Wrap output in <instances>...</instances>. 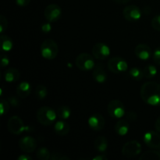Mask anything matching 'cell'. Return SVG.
I'll return each mask as SVG.
<instances>
[{"instance_id": "cell-35", "label": "cell", "mask_w": 160, "mask_h": 160, "mask_svg": "<svg viewBox=\"0 0 160 160\" xmlns=\"http://www.w3.org/2000/svg\"><path fill=\"white\" fill-rule=\"evenodd\" d=\"M9 63V58L7 57V56L5 54H2L1 56V65L2 67H7Z\"/></svg>"}, {"instance_id": "cell-27", "label": "cell", "mask_w": 160, "mask_h": 160, "mask_svg": "<svg viewBox=\"0 0 160 160\" xmlns=\"http://www.w3.org/2000/svg\"><path fill=\"white\" fill-rule=\"evenodd\" d=\"M47 95H48V91L45 86L42 85V84H39L36 87L35 89V95L38 99H44L46 98Z\"/></svg>"}, {"instance_id": "cell-18", "label": "cell", "mask_w": 160, "mask_h": 160, "mask_svg": "<svg viewBox=\"0 0 160 160\" xmlns=\"http://www.w3.org/2000/svg\"><path fill=\"white\" fill-rule=\"evenodd\" d=\"M16 91H17V96L21 98H25L31 93V86L28 81H23L19 84Z\"/></svg>"}, {"instance_id": "cell-5", "label": "cell", "mask_w": 160, "mask_h": 160, "mask_svg": "<svg viewBox=\"0 0 160 160\" xmlns=\"http://www.w3.org/2000/svg\"><path fill=\"white\" fill-rule=\"evenodd\" d=\"M77 67L82 71H88L95 67V61L92 55L88 53H81L75 60Z\"/></svg>"}, {"instance_id": "cell-30", "label": "cell", "mask_w": 160, "mask_h": 160, "mask_svg": "<svg viewBox=\"0 0 160 160\" xmlns=\"http://www.w3.org/2000/svg\"><path fill=\"white\" fill-rule=\"evenodd\" d=\"M8 26L7 19L3 15H1L0 17V33L2 34L5 31H6Z\"/></svg>"}, {"instance_id": "cell-10", "label": "cell", "mask_w": 160, "mask_h": 160, "mask_svg": "<svg viewBox=\"0 0 160 160\" xmlns=\"http://www.w3.org/2000/svg\"><path fill=\"white\" fill-rule=\"evenodd\" d=\"M123 15L128 21L137 22L142 17V12L138 6L129 5L123 9Z\"/></svg>"}, {"instance_id": "cell-31", "label": "cell", "mask_w": 160, "mask_h": 160, "mask_svg": "<svg viewBox=\"0 0 160 160\" xmlns=\"http://www.w3.org/2000/svg\"><path fill=\"white\" fill-rule=\"evenodd\" d=\"M152 26L153 29L157 31H160V15H157L153 17V19L152 20Z\"/></svg>"}, {"instance_id": "cell-4", "label": "cell", "mask_w": 160, "mask_h": 160, "mask_svg": "<svg viewBox=\"0 0 160 160\" xmlns=\"http://www.w3.org/2000/svg\"><path fill=\"white\" fill-rule=\"evenodd\" d=\"M7 128L9 132L15 135H19L24 131H30V128L25 126L23 120L18 116H13L10 117L8 121Z\"/></svg>"}, {"instance_id": "cell-17", "label": "cell", "mask_w": 160, "mask_h": 160, "mask_svg": "<svg viewBox=\"0 0 160 160\" xmlns=\"http://www.w3.org/2000/svg\"><path fill=\"white\" fill-rule=\"evenodd\" d=\"M70 124L63 120H59L55 123L54 131L59 136H66L70 132Z\"/></svg>"}, {"instance_id": "cell-22", "label": "cell", "mask_w": 160, "mask_h": 160, "mask_svg": "<svg viewBox=\"0 0 160 160\" xmlns=\"http://www.w3.org/2000/svg\"><path fill=\"white\" fill-rule=\"evenodd\" d=\"M140 160H160V152L157 149L145 152L140 156Z\"/></svg>"}, {"instance_id": "cell-40", "label": "cell", "mask_w": 160, "mask_h": 160, "mask_svg": "<svg viewBox=\"0 0 160 160\" xmlns=\"http://www.w3.org/2000/svg\"><path fill=\"white\" fill-rule=\"evenodd\" d=\"M155 128H156V131L160 133V116L157 118L156 123H155Z\"/></svg>"}, {"instance_id": "cell-3", "label": "cell", "mask_w": 160, "mask_h": 160, "mask_svg": "<svg viewBox=\"0 0 160 160\" xmlns=\"http://www.w3.org/2000/svg\"><path fill=\"white\" fill-rule=\"evenodd\" d=\"M59 48L58 45L52 39H45L41 45V54L46 59H55L57 56Z\"/></svg>"}, {"instance_id": "cell-20", "label": "cell", "mask_w": 160, "mask_h": 160, "mask_svg": "<svg viewBox=\"0 0 160 160\" xmlns=\"http://www.w3.org/2000/svg\"><path fill=\"white\" fill-rule=\"evenodd\" d=\"M94 147L98 152H106L108 148L107 138L104 136H98L94 142Z\"/></svg>"}, {"instance_id": "cell-23", "label": "cell", "mask_w": 160, "mask_h": 160, "mask_svg": "<svg viewBox=\"0 0 160 160\" xmlns=\"http://www.w3.org/2000/svg\"><path fill=\"white\" fill-rule=\"evenodd\" d=\"M0 39H1L2 49L5 52L10 51L12 48V46H13V43H12V39L9 37H8V36L4 35V34L1 35Z\"/></svg>"}, {"instance_id": "cell-39", "label": "cell", "mask_w": 160, "mask_h": 160, "mask_svg": "<svg viewBox=\"0 0 160 160\" xmlns=\"http://www.w3.org/2000/svg\"><path fill=\"white\" fill-rule=\"evenodd\" d=\"M108 158L106 157V156L105 154H101V155H98V156H95V157H94L93 160H106Z\"/></svg>"}, {"instance_id": "cell-16", "label": "cell", "mask_w": 160, "mask_h": 160, "mask_svg": "<svg viewBox=\"0 0 160 160\" xmlns=\"http://www.w3.org/2000/svg\"><path fill=\"white\" fill-rule=\"evenodd\" d=\"M92 76H93V78L96 82L100 83V84L106 82V80H107V74L104 70L102 64L98 63L94 67Z\"/></svg>"}, {"instance_id": "cell-32", "label": "cell", "mask_w": 160, "mask_h": 160, "mask_svg": "<svg viewBox=\"0 0 160 160\" xmlns=\"http://www.w3.org/2000/svg\"><path fill=\"white\" fill-rule=\"evenodd\" d=\"M50 159L52 160H70V158L67 156H63L62 154H59V153H53L52 154Z\"/></svg>"}, {"instance_id": "cell-21", "label": "cell", "mask_w": 160, "mask_h": 160, "mask_svg": "<svg viewBox=\"0 0 160 160\" xmlns=\"http://www.w3.org/2000/svg\"><path fill=\"white\" fill-rule=\"evenodd\" d=\"M20 77V73L17 69L15 68H9L5 71L4 78L5 81L9 83L16 82L19 80Z\"/></svg>"}, {"instance_id": "cell-12", "label": "cell", "mask_w": 160, "mask_h": 160, "mask_svg": "<svg viewBox=\"0 0 160 160\" xmlns=\"http://www.w3.org/2000/svg\"><path fill=\"white\" fill-rule=\"evenodd\" d=\"M92 55L98 60H104L110 55V49L106 44L98 42L92 48Z\"/></svg>"}, {"instance_id": "cell-15", "label": "cell", "mask_w": 160, "mask_h": 160, "mask_svg": "<svg viewBox=\"0 0 160 160\" xmlns=\"http://www.w3.org/2000/svg\"><path fill=\"white\" fill-rule=\"evenodd\" d=\"M134 53L137 58L143 61H147L152 56V50L148 45L145 44H139L136 46Z\"/></svg>"}, {"instance_id": "cell-11", "label": "cell", "mask_w": 160, "mask_h": 160, "mask_svg": "<svg viewBox=\"0 0 160 160\" xmlns=\"http://www.w3.org/2000/svg\"><path fill=\"white\" fill-rule=\"evenodd\" d=\"M144 142L145 145L152 149L160 148V135L154 131H149L144 134Z\"/></svg>"}, {"instance_id": "cell-1", "label": "cell", "mask_w": 160, "mask_h": 160, "mask_svg": "<svg viewBox=\"0 0 160 160\" xmlns=\"http://www.w3.org/2000/svg\"><path fill=\"white\" fill-rule=\"evenodd\" d=\"M141 97L146 104L160 106V84L154 81L145 82L141 88Z\"/></svg>"}, {"instance_id": "cell-9", "label": "cell", "mask_w": 160, "mask_h": 160, "mask_svg": "<svg viewBox=\"0 0 160 160\" xmlns=\"http://www.w3.org/2000/svg\"><path fill=\"white\" fill-rule=\"evenodd\" d=\"M44 16L47 21L52 23L60 19L62 16V9L60 6L57 4H50L45 8L44 11Z\"/></svg>"}, {"instance_id": "cell-7", "label": "cell", "mask_w": 160, "mask_h": 160, "mask_svg": "<svg viewBox=\"0 0 160 160\" xmlns=\"http://www.w3.org/2000/svg\"><path fill=\"white\" fill-rule=\"evenodd\" d=\"M142 145L138 141H130L125 143L122 148V153L128 158H133L142 152Z\"/></svg>"}, {"instance_id": "cell-38", "label": "cell", "mask_w": 160, "mask_h": 160, "mask_svg": "<svg viewBox=\"0 0 160 160\" xmlns=\"http://www.w3.org/2000/svg\"><path fill=\"white\" fill-rule=\"evenodd\" d=\"M17 159L18 160H31L32 159V158H31V156H28V155H21V156H19L18 158H17Z\"/></svg>"}, {"instance_id": "cell-14", "label": "cell", "mask_w": 160, "mask_h": 160, "mask_svg": "<svg viewBox=\"0 0 160 160\" xmlns=\"http://www.w3.org/2000/svg\"><path fill=\"white\" fill-rule=\"evenodd\" d=\"M89 127L92 128V130L95 131H99L104 128L105 124H106V121L105 119L101 114L95 113L91 116L88 120Z\"/></svg>"}, {"instance_id": "cell-19", "label": "cell", "mask_w": 160, "mask_h": 160, "mask_svg": "<svg viewBox=\"0 0 160 160\" xmlns=\"http://www.w3.org/2000/svg\"><path fill=\"white\" fill-rule=\"evenodd\" d=\"M115 131L118 135L125 136L128 133L130 129V124L128 121L125 120H119L115 125Z\"/></svg>"}, {"instance_id": "cell-13", "label": "cell", "mask_w": 160, "mask_h": 160, "mask_svg": "<svg viewBox=\"0 0 160 160\" xmlns=\"http://www.w3.org/2000/svg\"><path fill=\"white\" fill-rule=\"evenodd\" d=\"M19 146L24 152H33L37 148V141L31 136H24L19 141Z\"/></svg>"}, {"instance_id": "cell-34", "label": "cell", "mask_w": 160, "mask_h": 160, "mask_svg": "<svg viewBox=\"0 0 160 160\" xmlns=\"http://www.w3.org/2000/svg\"><path fill=\"white\" fill-rule=\"evenodd\" d=\"M153 60L156 63L160 65V47H158L156 50H155L154 53H153Z\"/></svg>"}, {"instance_id": "cell-33", "label": "cell", "mask_w": 160, "mask_h": 160, "mask_svg": "<svg viewBox=\"0 0 160 160\" xmlns=\"http://www.w3.org/2000/svg\"><path fill=\"white\" fill-rule=\"evenodd\" d=\"M9 102L10 103L11 106H14V107H18L20 106V101L19 100V98L16 96H11L9 98Z\"/></svg>"}, {"instance_id": "cell-6", "label": "cell", "mask_w": 160, "mask_h": 160, "mask_svg": "<svg viewBox=\"0 0 160 160\" xmlns=\"http://www.w3.org/2000/svg\"><path fill=\"white\" fill-rule=\"evenodd\" d=\"M107 67L111 72L114 73H121L128 70V62L121 57H112L108 61Z\"/></svg>"}, {"instance_id": "cell-28", "label": "cell", "mask_w": 160, "mask_h": 160, "mask_svg": "<svg viewBox=\"0 0 160 160\" xmlns=\"http://www.w3.org/2000/svg\"><path fill=\"white\" fill-rule=\"evenodd\" d=\"M130 76L135 81H141L143 78L144 73L143 71L140 70L138 67H133L130 70Z\"/></svg>"}, {"instance_id": "cell-24", "label": "cell", "mask_w": 160, "mask_h": 160, "mask_svg": "<svg viewBox=\"0 0 160 160\" xmlns=\"http://www.w3.org/2000/svg\"><path fill=\"white\" fill-rule=\"evenodd\" d=\"M56 113H57V117L60 118L61 120H67V119L70 118V114H71V110H70V109L68 106H60L56 110Z\"/></svg>"}, {"instance_id": "cell-37", "label": "cell", "mask_w": 160, "mask_h": 160, "mask_svg": "<svg viewBox=\"0 0 160 160\" xmlns=\"http://www.w3.org/2000/svg\"><path fill=\"white\" fill-rule=\"evenodd\" d=\"M30 2H31V0H16V3L17 6H21V7L28 6Z\"/></svg>"}, {"instance_id": "cell-29", "label": "cell", "mask_w": 160, "mask_h": 160, "mask_svg": "<svg viewBox=\"0 0 160 160\" xmlns=\"http://www.w3.org/2000/svg\"><path fill=\"white\" fill-rule=\"evenodd\" d=\"M9 101L6 99H2L0 102V112L2 116H4L8 112L9 109Z\"/></svg>"}, {"instance_id": "cell-25", "label": "cell", "mask_w": 160, "mask_h": 160, "mask_svg": "<svg viewBox=\"0 0 160 160\" xmlns=\"http://www.w3.org/2000/svg\"><path fill=\"white\" fill-rule=\"evenodd\" d=\"M144 77L147 79H152L157 74V69L153 65H148L143 70Z\"/></svg>"}, {"instance_id": "cell-2", "label": "cell", "mask_w": 160, "mask_h": 160, "mask_svg": "<svg viewBox=\"0 0 160 160\" xmlns=\"http://www.w3.org/2000/svg\"><path fill=\"white\" fill-rule=\"evenodd\" d=\"M37 120L41 124L44 126H49L53 123H55L56 120V111L48 106H43L41 107L37 112Z\"/></svg>"}, {"instance_id": "cell-26", "label": "cell", "mask_w": 160, "mask_h": 160, "mask_svg": "<svg viewBox=\"0 0 160 160\" xmlns=\"http://www.w3.org/2000/svg\"><path fill=\"white\" fill-rule=\"evenodd\" d=\"M36 156L40 160H48L51 158L50 152L45 147H40L38 148L37 152H36Z\"/></svg>"}, {"instance_id": "cell-36", "label": "cell", "mask_w": 160, "mask_h": 160, "mask_svg": "<svg viewBox=\"0 0 160 160\" xmlns=\"http://www.w3.org/2000/svg\"><path fill=\"white\" fill-rule=\"evenodd\" d=\"M51 29H52V26H51V24H50V22H48V23H43V24L42 25V32L48 33L49 31H51Z\"/></svg>"}, {"instance_id": "cell-41", "label": "cell", "mask_w": 160, "mask_h": 160, "mask_svg": "<svg viewBox=\"0 0 160 160\" xmlns=\"http://www.w3.org/2000/svg\"><path fill=\"white\" fill-rule=\"evenodd\" d=\"M115 1L119 3H124V2H128L130 1V0H115Z\"/></svg>"}, {"instance_id": "cell-8", "label": "cell", "mask_w": 160, "mask_h": 160, "mask_svg": "<svg viewBox=\"0 0 160 160\" xmlns=\"http://www.w3.org/2000/svg\"><path fill=\"white\" fill-rule=\"evenodd\" d=\"M108 113L113 118H122L125 115V106L120 100H112L107 106Z\"/></svg>"}]
</instances>
